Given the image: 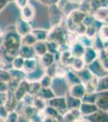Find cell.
Wrapping results in <instances>:
<instances>
[{
	"mask_svg": "<svg viewBox=\"0 0 108 122\" xmlns=\"http://www.w3.org/2000/svg\"><path fill=\"white\" fill-rule=\"evenodd\" d=\"M21 45V37L19 36L14 28L13 30L7 31L3 34L0 42V50L3 52V60L11 62L16 56H18V51Z\"/></svg>",
	"mask_w": 108,
	"mask_h": 122,
	"instance_id": "6da1fadb",
	"label": "cell"
},
{
	"mask_svg": "<svg viewBox=\"0 0 108 122\" xmlns=\"http://www.w3.org/2000/svg\"><path fill=\"white\" fill-rule=\"evenodd\" d=\"M81 2L78 0H58L56 5L64 15H67L72 11L80 8Z\"/></svg>",
	"mask_w": 108,
	"mask_h": 122,
	"instance_id": "7a4b0ae2",
	"label": "cell"
},
{
	"mask_svg": "<svg viewBox=\"0 0 108 122\" xmlns=\"http://www.w3.org/2000/svg\"><path fill=\"white\" fill-rule=\"evenodd\" d=\"M65 35L66 33H65L60 25L52 27V29L51 31H48V38L46 41H51V42H54L57 44L65 42Z\"/></svg>",
	"mask_w": 108,
	"mask_h": 122,
	"instance_id": "3957f363",
	"label": "cell"
},
{
	"mask_svg": "<svg viewBox=\"0 0 108 122\" xmlns=\"http://www.w3.org/2000/svg\"><path fill=\"white\" fill-rule=\"evenodd\" d=\"M48 15H49L50 22L52 27L60 25L64 15L57 7L56 3L48 6Z\"/></svg>",
	"mask_w": 108,
	"mask_h": 122,
	"instance_id": "277c9868",
	"label": "cell"
},
{
	"mask_svg": "<svg viewBox=\"0 0 108 122\" xmlns=\"http://www.w3.org/2000/svg\"><path fill=\"white\" fill-rule=\"evenodd\" d=\"M47 104L56 109L60 115H63L68 111L66 107L65 97V96H55L54 98L47 101Z\"/></svg>",
	"mask_w": 108,
	"mask_h": 122,
	"instance_id": "5b68a950",
	"label": "cell"
},
{
	"mask_svg": "<svg viewBox=\"0 0 108 122\" xmlns=\"http://www.w3.org/2000/svg\"><path fill=\"white\" fill-rule=\"evenodd\" d=\"M86 68L90 71V72L94 76H95L98 78L107 76V70L103 66L101 62L98 60V58L95 61H93L91 64H88Z\"/></svg>",
	"mask_w": 108,
	"mask_h": 122,
	"instance_id": "8992f818",
	"label": "cell"
},
{
	"mask_svg": "<svg viewBox=\"0 0 108 122\" xmlns=\"http://www.w3.org/2000/svg\"><path fill=\"white\" fill-rule=\"evenodd\" d=\"M15 30L18 33L20 37H23L27 33H31L32 30V25L28 21L23 20L22 18H19L16 20L15 26Z\"/></svg>",
	"mask_w": 108,
	"mask_h": 122,
	"instance_id": "52a82bcc",
	"label": "cell"
},
{
	"mask_svg": "<svg viewBox=\"0 0 108 122\" xmlns=\"http://www.w3.org/2000/svg\"><path fill=\"white\" fill-rule=\"evenodd\" d=\"M82 118L87 120L90 122H108V113L107 112L99 109L95 112L86 117H82Z\"/></svg>",
	"mask_w": 108,
	"mask_h": 122,
	"instance_id": "ba28073f",
	"label": "cell"
},
{
	"mask_svg": "<svg viewBox=\"0 0 108 122\" xmlns=\"http://www.w3.org/2000/svg\"><path fill=\"white\" fill-rule=\"evenodd\" d=\"M107 91H102L97 93V98H96L95 104L99 110L104 112L108 111V98H107Z\"/></svg>",
	"mask_w": 108,
	"mask_h": 122,
	"instance_id": "9c48e42d",
	"label": "cell"
},
{
	"mask_svg": "<svg viewBox=\"0 0 108 122\" xmlns=\"http://www.w3.org/2000/svg\"><path fill=\"white\" fill-rule=\"evenodd\" d=\"M86 93V88L82 83H78L74 86H69L68 89V94L76 99H82Z\"/></svg>",
	"mask_w": 108,
	"mask_h": 122,
	"instance_id": "30bf717a",
	"label": "cell"
},
{
	"mask_svg": "<svg viewBox=\"0 0 108 122\" xmlns=\"http://www.w3.org/2000/svg\"><path fill=\"white\" fill-rule=\"evenodd\" d=\"M20 18L30 22L34 19L35 15H36V10L32 4L29 3L24 7H23L22 9H20Z\"/></svg>",
	"mask_w": 108,
	"mask_h": 122,
	"instance_id": "8fae6325",
	"label": "cell"
},
{
	"mask_svg": "<svg viewBox=\"0 0 108 122\" xmlns=\"http://www.w3.org/2000/svg\"><path fill=\"white\" fill-rule=\"evenodd\" d=\"M82 58L83 59L86 65L87 66L88 64H91L93 61H95L98 58V51L92 46L86 47V48H85Z\"/></svg>",
	"mask_w": 108,
	"mask_h": 122,
	"instance_id": "7c38bea8",
	"label": "cell"
},
{
	"mask_svg": "<svg viewBox=\"0 0 108 122\" xmlns=\"http://www.w3.org/2000/svg\"><path fill=\"white\" fill-rule=\"evenodd\" d=\"M38 63L41 67H43L45 69L46 68L52 65V64L56 63L54 54H52L50 52H46L40 57H38Z\"/></svg>",
	"mask_w": 108,
	"mask_h": 122,
	"instance_id": "4fadbf2b",
	"label": "cell"
},
{
	"mask_svg": "<svg viewBox=\"0 0 108 122\" xmlns=\"http://www.w3.org/2000/svg\"><path fill=\"white\" fill-rule=\"evenodd\" d=\"M38 64H39V63H38V59H37V57L26 59V60H24V63H23V67L22 70L26 74L31 73L33 71L36 70Z\"/></svg>",
	"mask_w": 108,
	"mask_h": 122,
	"instance_id": "5bb4252c",
	"label": "cell"
},
{
	"mask_svg": "<svg viewBox=\"0 0 108 122\" xmlns=\"http://www.w3.org/2000/svg\"><path fill=\"white\" fill-rule=\"evenodd\" d=\"M18 56H21L24 60L36 57L34 49L32 46H26V45H20L18 51Z\"/></svg>",
	"mask_w": 108,
	"mask_h": 122,
	"instance_id": "9a60e30c",
	"label": "cell"
},
{
	"mask_svg": "<svg viewBox=\"0 0 108 122\" xmlns=\"http://www.w3.org/2000/svg\"><path fill=\"white\" fill-rule=\"evenodd\" d=\"M78 109H79L82 117H86V116L90 115V114L95 112L96 111L99 110V108L97 107V106L95 103H87L82 102Z\"/></svg>",
	"mask_w": 108,
	"mask_h": 122,
	"instance_id": "2e32d148",
	"label": "cell"
},
{
	"mask_svg": "<svg viewBox=\"0 0 108 122\" xmlns=\"http://www.w3.org/2000/svg\"><path fill=\"white\" fill-rule=\"evenodd\" d=\"M45 74L44 68L43 67H41L40 64H38L36 70L33 71L31 73L27 74V79L28 81H39L40 80V78L42 77Z\"/></svg>",
	"mask_w": 108,
	"mask_h": 122,
	"instance_id": "e0dca14e",
	"label": "cell"
},
{
	"mask_svg": "<svg viewBox=\"0 0 108 122\" xmlns=\"http://www.w3.org/2000/svg\"><path fill=\"white\" fill-rule=\"evenodd\" d=\"M65 103H66V107H67L68 111L73 109H78L81 105V99H76L74 97H72L71 95H69L68 93L65 95Z\"/></svg>",
	"mask_w": 108,
	"mask_h": 122,
	"instance_id": "ac0fdd59",
	"label": "cell"
},
{
	"mask_svg": "<svg viewBox=\"0 0 108 122\" xmlns=\"http://www.w3.org/2000/svg\"><path fill=\"white\" fill-rule=\"evenodd\" d=\"M65 80L66 84L68 85V86H74L76 84L82 83L81 80H80L79 76H78L76 72H73L71 69H69L67 73H66L65 76Z\"/></svg>",
	"mask_w": 108,
	"mask_h": 122,
	"instance_id": "d6986e66",
	"label": "cell"
},
{
	"mask_svg": "<svg viewBox=\"0 0 108 122\" xmlns=\"http://www.w3.org/2000/svg\"><path fill=\"white\" fill-rule=\"evenodd\" d=\"M17 103H18V101H17L16 99L15 98V96H14L13 92L8 90L7 94V99H6L3 105L5 106L6 108H7L9 112H11L15 110V108L17 105Z\"/></svg>",
	"mask_w": 108,
	"mask_h": 122,
	"instance_id": "ffe728a7",
	"label": "cell"
},
{
	"mask_svg": "<svg viewBox=\"0 0 108 122\" xmlns=\"http://www.w3.org/2000/svg\"><path fill=\"white\" fill-rule=\"evenodd\" d=\"M86 67V65L82 57H73L71 64H70V65H69L70 69L76 72L82 70L83 68H85Z\"/></svg>",
	"mask_w": 108,
	"mask_h": 122,
	"instance_id": "44dd1931",
	"label": "cell"
},
{
	"mask_svg": "<svg viewBox=\"0 0 108 122\" xmlns=\"http://www.w3.org/2000/svg\"><path fill=\"white\" fill-rule=\"evenodd\" d=\"M93 17L99 22L107 21V7H99L93 12Z\"/></svg>",
	"mask_w": 108,
	"mask_h": 122,
	"instance_id": "7402d4cb",
	"label": "cell"
},
{
	"mask_svg": "<svg viewBox=\"0 0 108 122\" xmlns=\"http://www.w3.org/2000/svg\"><path fill=\"white\" fill-rule=\"evenodd\" d=\"M84 51H85V47L78 42L71 45L69 49V52L73 57H82Z\"/></svg>",
	"mask_w": 108,
	"mask_h": 122,
	"instance_id": "603a6c76",
	"label": "cell"
},
{
	"mask_svg": "<svg viewBox=\"0 0 108 122\" xmlns=\"http://www.w3.org/2000/svg\"><path fill=\"white\" fill-rule=\"evenodd\" d=\"M36 96L40 98V99H44V100H46V101H48V100L54 98L56 95H55L54 92L52 91V90L51 89V87L50 88L41 87Z\"/></svg>",
	"mask_w": 108,
	"mask_h": 122,
	"instance_id": "cb8c5ba5",
	"label": "cell"
},
{
	"mask_svg": "<svg viewBox=\"0 0 108 122\" xmlns=\"http://www.w3.org/2000/svg\"><path fill=\"white\" fill-rule=\"evenodd\" d=\"M77 74L79 76L80 80H81V82L83 85L86 84L87 82H89L90 81H91L94 78V76H95L86 67L85 68H83L82 70L77 72Z\"/></svg>",
	"mask_w": 108,
	"mask_h": 122,
	"instance_id": "d4e9b609",
	"label": "cell"
},
{
	"mask_svg": "<svg viewBox=\"0 0 108 122\" xmlns=\"http://www.w3.org/2000/svg\"><path fill=\"white\" fill-rule=\"evenodd\" d=\"M32 47H33V49H34L36 57H40L41 56L45 54L46 52H48L46 42H40V41H37V42L32 46Z\"/></svg>",
	"mask_w": 108,
	"mask_h": 122,
	"instance_id": "484cf974",
	"label": "cell"
},
{
	"mask_svg": "<svg viewBox=\"0 0 108 122\" xmlns=\"http://www.w3.org/2000/svg\"><path fill=\"white\" fill-rule=\"evenodd\" d=\"M41 113H42L43 116H48V117H50L53 118V119L62 121V115H60L56 109H54L53 107H50L48 105H47V107L44 108V111L41 112Z\"/></svg>",
	"mask_w": 108,
	"mask_h": 122,
	"instance_id": "4316f807",
	"label": "cell"
},
{
	"mask_svg": "<svg viewBox=\"0 0 108 122\" xmlns=\"http://www.w3.org/2000/svg\"><path fill=\"white\" fill-rule=\"evenodd\" d=\"M108 76H103L98 79L97 85H96L95 92L99 93L102 91H107L108 90Z\"/></svg>",
	"mask_w": 108,
	"mask_h": 122,
	"instance_id": "83f0119b",
	"label": "cell"
},
{
	"mask_svg": "<svg viewBox=\"0 0 108 122\" xmlns=\"http://www.w3.org/2000/svg\"><path fill=\"white\" fill-rule=\"evenodd\" d=\"M39 112H40L37 111L36 108L33 107V105H31V106L25 105L24 109H23V111L21 115H23L24 117H26L27 119H29L31 121Z\"/></svg>",
	"mask_w": 108,
	"mask_h": 122,
	"instance_id": "f1b7e54d",
	"label": "cell"
},
{
	"mask_svg": "<svg viewBox=\"0 0 108 122\" xmlns=\"http://www.w3.org/2000/svg\"><path fill=\"white\" fill-rule=\"evenodd\" d=\"M32 33L35 36V38H36L37 41L46 42L47 38H48V30H45V29H32Z\"/></svg>",
	"mask_w": 108,
	"mask_h": 122,
	"instance_id": "f546056e",
	"label": "cell"
},
{
	"mask_svg": "<svg viewBox=\"0 0 108 122\" xmlns=\"http://www.w3.org/2000/svg\"><path fill=\"white\" fill-rule=\"evenodd\" d=\"M9 72L12 79L18 81L19 82L27 79V74L23 70H16L14 68H11L9 69Z\"/></svg>",
	"mask_w": 108,
	"mask_h": 122,
	"instance_id": "4dcf8cb0",
	"label": "cell"
},
{
	"mask_svg": "<svg viewBox=\"0 0 108 122\" xmlns=\"http://www.w3.org/2000/svg\"><path fill=\"white\" fill-rule=\"evenodd\" d=\"M37 42L36 38L32 34V33H29L24 36L21 37V44L26 45V46H33Z\"/></svg>",
	"mask_w": 108,
	"mask_h": 122,
	"instance_id": "1f68e13d",
	"label": "cell"
},
{
	"mask_svg": "<svg viewBox=\"0 0 108 122\" xmlns=\"http://www.w3.org/2000/svg\"><path fill=\"white\" fill-rule=\"evenodd\" d=\"M108 28L107 25H103L99 27L97 32V36L103 41V42H107L108 38Z\"/></svg>",
	"mask_w": 108,
	"mask_h": 122,
	"instance_id": "d6a6232c",
	"label": "cell"
},
{
	"mask_svg": "<svg viewBox=\"0 0 108 122\" xmlns=\"http://www.w3.org/2000/svg\"><path fill=\"white\" fill-rule=\"evenodd\" d=\"M47 105L48 104H47L46 100L40 99V98L37 97V96L35 97L34 102H33V107L36 108L37 111L41 112L42 111H44V109L47 107Z\"/></svg>",
	"mask_w": 108,
	"mask_h": 122,
	"instance_id": "836d02e7",
	"label": "cell"
},
{
	"mask_svg": "<svg viewBox=\"0 0 108 122\" xmlns=\"http://www.w3.org/2000/svg\"><path fill=\"white\" fill-rule=\"evenodd\" d=\"M93 40H94V38H89V37H87L86 35L84 34V33H83V34L78 35V42L81 43V44L84 47H85V48H86V47L92 46V44H93Z\"/></svg>",
	"mask_w": 108,
	"mask_h": 122,
	"instance_id": "e575fe53",
	"label": "cell"
},
{
	"mask_svg": "<svg viewBox=\"0 0 108 122\" xmlns=\"http://www.w3.org/2000/svg\"><path fill=\"white\" fill-rule=\"evenodd\" d=\"M11 65H12L11 68H14V69L16 70H22L23 67V63H24V59L19 56H16L11 60Z\"/></svg>",
	"mask_w": 108,
	"mask_h": 122,
	"instance_id": "d590c367",
	"label": "cell"
},
{
	"mask_svg": "<svg viewBox=\"0 0 108 122\" xmlns=\"http://www.w3.org/2000/svg\"><path fill=\"white\" fill-rule=\"evenodd\" d=\"M52 79H53L52 77L44 74L39 81V83H40L41 87L43 88H50L52 84Z\"/></svg>",
	"mask_w": 108,
	"mask_h": 122,
	"instance_id": "8d00e7d4",
	"label": "cell"
},
{
	"mask_svg": "<svg viewBox=\"0 0 108 122\" xmlns=\"http://www.w3.org/2000/svg\"><path fill=\"white\" fill-rule=\"evenodd\" d=\"M96 98H97V92H93V93H86L84 96L81 99L82 102L87 103H95Z\"/></svg>",
	"mask_w": 108,
	"mask_h": 122,
	"instance_id": "74e56055",
	"label": "cell"
},
{
	"mask_svg": "<svg viewBox=\"0 0 108 122\" xmlns=\"http://www.w3.org/2000/svg\"><path fill=\"white\" fill-rule=\"evenodd\" d=\"M40 88H41V86H40V83H39V81H32V82H30V84H29L28 93L36 96Z\"/></svg>",
	"mask_w": 108,
	"mask_h": 122,
	"instance_id": "f35d334b",
	"label": "cell"
},
{
	"mask_svg": "<svg viewBox=\"0 0 108 122\" xmlns=\"http://www.w3.org/2000/svg\"><path fill=\"white\" fill-rule=\"evenodd\" d=\"M11 76L9 72V70L0 68V81L6 82V83H8L10 81H11Z\"/></svg>",
	"mask_w": 108,
	"mask_h": 122,
	"instance_id": "ab89813d",
	"label": "cell"
},
{
	"mask_svg": "<svg viewBox=\"0 0 108 122\" xmlns=\"http://www.w3.org/2000/svg\"><path fill=\"white\" fill-rule=\"evenodd\" d=\"M35 97H36V96L33 95V94H29V93H27L24 95V97L23 98L22 101H23V103H24L26 106L33 105V102H34Z\"/></svg>",
	"mask_w": 108,
	"mask_h": 122,
	"instance_id": "60d3db41",
	"label": "cell"
},
{
	"mask_svg": "<svg viewBox=\"0 0 108 122\" xmlns=\"http://www.w3.org/2000/svg\"><path fill=\"white\" fill-rule=\"evenodd\" d=\"M56 64L57 63H54L52 65H50L49 67L46 68L44 69L45 74L48 76H51V77H55V75H56Z\"/></svg>",
	"mask_w": 108,
	"mask_h": 122,
	"instance_id": "b9f144b4",
	"label": "cell"
},
{
	"mask_svg": "<svg viewBox=\"0 0 108 122\" xmlns=\"http://www.w3.org/2000/svg\"><path fill=\"white\" fill-rule=\"evenodd\" d=\"M18 117H19V114L15 112V111L9 112L8 115H7L4 122H17Z\"/></svg>",
	"mask_w": 108,
	"mask_h": 122,
	"instance_id": "7bdbcfd3",
	"label": "cell"
},
{
	"mask_svg": "<svg viewBox=\"0 0 108 122\" xmlns=\"http://www.w3.org/2000/svg\"><path fill=\"white\" fill-rule=\"evenodd\" d=\"M75 121V117L70 111H67L62 115V121L63 122H73Z\"/></svg>",
	"mask_w": 108,
	"mask_h": 122,
	"instance_id": "ee69618b",
	"label": "cell"
},
{
	"mask_svg": "<svg viewBox=\"0 0 108 122\" xmlns=\"http://www.w3.org/2000/svg\"><path fill=\"white\" fill-rule=\"evenodd\" d=\"M9 113V111L6 108L3 104H0V121H4L7 118V115Z\"/></svg>",
	"mask_w": 108,
	"mask_h": 122,
	"instance_id": "f6af8a7d",
	"label": "cell"
},
{
	"mask_svg": "<svg viewBox=\"0 0 108 122\" xmlns=\"http://www.w3.org/2000/svg\"><path fill=\"white\" fill-rule=\"evenodd\" d=\"M14 2L19 9H22L25 6L29 4V0H14Z\"/></svg>",
	"mask_w": 108,
	"mask_h": 122,
	"instance_id": "bcb514c9",
	"label": "cell"
},
{
	"mask_svg": "<svg viewBox=\"0 0 108 122\" xmlns=\"http://www.w3.org/2000/svg\"><path fill=\"white\" fill-rule=\"evenodd\" d=\"M36 1L40 2V3L44 5H46V6H50V5H52V4H55V3H57L58 0H36Z\"/></svg>",
	"mask_w": 108,
	"mask_h": 122,
	"instance_id": "7dc6e473",
	"label": "cell"
},
{
	"mask_svg": "<svg viewBox=\"0 0 108 122\" xmlns=\"http://www.w3.org/2000/svg\"><path fill=\"white\" fill-rule=\"evenodd\" d=\"M8 91V87H7V83L0 81V93H4V92Z\"/></svg>",
	"mask_w": 108,
	"mask_h": 122,
	"instance_id": "c3c4849f",
	"label": "cell"
},
{
	"mask_svg": "<svg viewBox=\"0 0 108 122\" xmlns=\"http://www.w3.org/2000/svg\"><path fill=\"white\" fill-rule=\"evenodd\" d=\"M10 3V0H0V12L7 7V5Z\"/></svg>",
	"mask_w": 108,
	"mask_h": 122,
	"instance_id": "681fc988",
	"label": "cell"
},
{
	"mask_svg": "<svg viewBox=\"0 0 108 122\" xmlns=\"http://www.w3.org/2000/svg\"><path fill=\"white\" fill-rule=\"evenodd\" d=\"M7 92H4V93H0V104H4L6 99H7Z\"/></svg>",
	"mask_w": 108,
	"mask_h": 122,
	"instance_id": "f907efd6",
	"label": "cell"
},
{
	"mask_svg": "<svg viewBox=\"0 0 108 122\" xmlns=\"http://www.w3.org/2000/svg\"><path fill=\"white\" fill-rule=\"evenodd\" d=\"M17 122H31V121H30V120L27 119V118L26 117H24L23 115H19Z\"/></svg>",
	"mask_w": 108,
	"mask_h": 122,
	"instance_id": "816d5d0a",
	"label": "cell"
},
{
	"mask_svg": "<svg viewBox=\"0 0 108 122\" xmlns=\"http://www.w3.org/2000/svg\"><path fill=\"white\" fill-rule=\"evenodd\" d=\"M41 122H54V119L50 117H48V116H43Z\"/></svg>",
	"mask_w": 108,
	"mask_h": 122,
	"instance_id": "f5cc1de1",
	"label": "cell"
},
{
	"mask_svg": "<svg viewBox=\"0 0 108 122\" xmlns=\"http://www.w3.org/2000/svg\"><path fill=\"white\" fill-rule=\"evenodd\" d=\"M79 122H90V121H87V120H86V119H84V118H82V119L80 120Z\"/></svg>",
	"mask_w": 108,
	"mask_h": 122,
	"instance_id": "db71d44e",
	"label": "cell"
},
{
	"mask_svg": "<svg viewBox=\"0 0 108 122\" xmlns=\"http://www.w3.org/2000/svg\"><path fill=\"white\" fill-rule=\"evenodd\" d=\"M3 64V58H2V56L0 54V68H1V65Z\"/></svg>",
	"mask_w": 108,
	"mask_h": 122,
	"instance_id": "11a10c76",
	"label": "cell"
},
{
	"mask_svg": "<svg viewBox=\"0 0 108 122\" xmlns=\"http://www.w3.org/2000/svg\"><path fill=\"white\" fill-rule=\"evenodd\" d=\"M10 2H14V0H10Z\"/></svg>",
	"mask_w": 108,
	"mask_h": 122,
	"instance_id": "9f6ffc18",
	"label": "cell"
},
{
	"mask_svg": "<svg viewBox=\"0 0 108 122\" xmlns=\"http://www.w3.org/2000/svg\"><path fill=\"white\" fill-rule=\"evenodd\" d=\"M73 122H79V121H73Z\"/></svg>",
	"mask_w": 108,
	"mask_h": 122,
	"instance_id": "6f0895ef",
	"label": "cell"
},
{
	"mask_svg": "<svg viewBox=\"0 0 108 122\" xmlns=\"http://www.w3.org/2000/svg\"><path fill=\"white\" fill-rule=\"evenodd\" d=\"M0 34H1V31H0Z\"/></svg>",
	"mask_w": 108,
	"mask_h": 122,
	"instance_id": "680465c9",
	"label": "cell"
}]
</instances>
